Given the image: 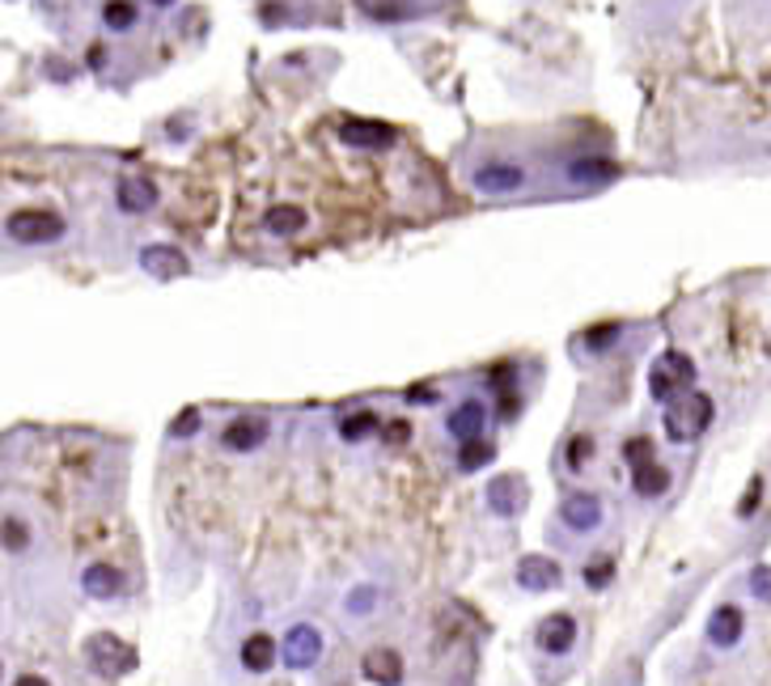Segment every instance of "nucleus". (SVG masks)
Here are the masks:
<instances>
[{
    "mask_svg": "<svg viewBox=\"0 0 771 686\" xmlns=\"http://www.w3.org/2000/svg\"><path fill=\"white\" fill-rule=\"evenodd\" d=\"M496 458V449L488 445L484 437H475V440H463L458 445V467L463 470H479V467H488Z\"/></svg>",
    "mask_w": 771,
    "mask_h": 686,
    "instance_id": "24",
    "label": "nucleus"
},
{
    "mask_svg": "<svg viewBox=\"0 0 771 686\" xmlns=\"http://www.w3.org/2000/svg\"><path fill=\"white\" fill-rule=\"evenodd\" d=\"M534 644H539L547 657H568V653H573V644H577V619H573V614H564V610L547 614V619L534 628Z\"/></svg>",
    "mask_w": 771,
    "mask_h": 686,
    "instance_id": "6",
    "label": "nucleus"
},
{
    "mask_svg": "<svg viewBox=\"0 0 771 686\" xmlns=\"http://www.w3.org/2000/svg\"><path fill=\"white\" fill-rule=\"evenodd\" d=\"M560 518L568 530H577V534H594L598 525H602V500L594 492H577L564 500V509H560Z\"/></svg>",
    "mask_w": 771,
    "mask_h": 686,
    "instance_id": "11",
    "label": "nucleus"
},
{
    "mask_svg": "<svg viewBox=\"0 0 771 686\" xmlns=\"http://www.w3.org/2000/svg\"><path fill=\"white\" fill-rule=\"evenodd\" d=\"M89 64L102 68V64H107V47H89Z\"/></svg>",
    "mask_w": 771,
    "mask_h": 686,
    "instance_id": "37",
    "label": "nucleus"
},
{
    "mask_svg": "<svg viewBox=\"0 0 771 686\" xmlns=\"http://www.w3.org/2000/svg\"><path fill=\"white\" fill-rule=\"evenodd\" d=\"M360 674L373 686H403V657L394 649H369L360 657Z\"/></svg>",
    "mask_w": 771,
    "mask_h": 686,
    "instance_id": "12",
    "label": "nucleus"
},
{
    "mask_svg": "<svg viewBox=\"0 0 771 686\" xmlns=\"http://www.w3.org/2000/svg\"><path fill=\"white\" fill-rule=\"evenodd\" d=\"M339 140L352 144V149H390L394 144V128L369 123V119H344L339 123Z\"/></svg>",
    "mask_w": 771,
    "mask_h": 686,
    "instance_id": "14",
    "label": "nucleus"
},
{
    "mask_svg": "<svg viewBox=\"0 0 771 686\" xmlns=\"http://www.w3.org/2000/svg\"><path fill=\"white\" fill-rule=\"evenodd\" d=\"M373 606H378V589H369V585H357L348 594V614H369Z\"/></svg>",
    "mask_w": 771,
    "mask_h": 686,
    "instance_id": "28",
    "label": "nucleus"
},
{
    "mask_svg": "<svg viewBox=\"0 0 771 686\" xmlns=\"http://www.w3.org/2000/svg\"><path fill=\"white\" fill-rule=\"evenodd\" d=\"M470 183H475V192H484V195H513V192H522L525 170L513 162H488L470 174Z\"/></svg>",
    "mask_w": 771,
    "mask_h": 686,
    "instance_id": "8",
    "label": "nucleus"
},
{
    "mask_svg": "<svg viewBox=\"0 0 771 686\" xmlns=\"http://www.w3.org/2000/svg\"><path fill=\"white\" fill-rule=\"evenodd\" d=\"M153 4H174V0H153Z\"/></svg>",
    "mask_w": 771,
    "mask_h": 686,
    "instance_id": "38",
    "label": "nucleus"
},
{
    "mask_svg": "<svg viewBox=\"0 0 771 686\" xmlns=\"http://www.w3.org/2000/svg\"><path fill=\"white\" fill-rule=\"evenodd\" d=\"M85 661H89V669L94 674H102V678H123V674H132L137 669V649L132 644H123L119 635L110 632H98L85 640Z\"/></svg>",
    "mask_w": 771,
    "mask_h": 686,
    "instance_id": "3",
    "label": "nucleus"
},
{
    "mask_svg": "<svg viewBox=\"0 0 771 686\" xmlns=\"http://www.w3.org/2000/svg\"><path fill=\"white\" fill-rule=\"evenodd\" d=\"M26 543H30L26 525L18 522V518H4V547H9V551H22Z\"/></svg>",
    "mask_w": 771,
    "mask_h": 686,
    "instance_id": "30",
    "label": "nucleus"
},
{
    "mask_svg": "<svg viewBox=\"0 0 771 686\" xmlns=\"http://www.w3.org/2000/svg\"><path fill=\"white\" fill-rule=\"evenodd\" d=\"M695 390V360L687 352H661L653 360V369H649V394L658 399V403H674L678 394H687Z\"/></svg>",
    "mask_w": 771,
    "mask_h": 686,
    "instance_id": "2",
    "label": "nucleus"
},
{
    "mask_svg": "<svg viewBox=\"0 0 771 686\" xmlns=\"http://www.w3.org/2000/svg\"><path fill=\"white\" fill-rule=\"evenodd\" d=\"M305 225H310V213L302 204H272L263 213V229L272 238H297V233H305Z\"/></svg>",
    "mask_w": 771,
    "mask_h": 686,
    "instance_id": "17",
    "label": "nucleus"
},
{
    "mask_svg": "<svg viewBox=\"0 0 771 686\" xmlns=\"http://www.w3.org/2000/svg\"><path fill=\"white\" fill-rule=\"evenodd\" d=\"M280 657V644H275L268 632H254L242 640V649H238V661H242V669L247 674H268Z\"/></svg>",
    "mask_w": 771,
    "mask_h": 686,
    "instance_id": "16",
    "label": "nucleus"
},
{
    "mask_svg": "<svg viewBox=\"0 0 771 686\" xmlns=\"http://www.w3.org/2000/svg\"><path fill=\"white\" fill-rule=\"evenodd\" d=\"M140 268H144L149 275H158V280H174V275L192 272L187 254L174 250V247H144L140 250Z\"/></svg>",
    "mask_w": 771,
    "mask_h": 686,
    "instance_id": "15",
    "label": "nucleus"
},
{
    "mask_svg": "<svg viewBox=\"0 0 771 686\" xmlns=\"http://www.w3.org/2000/svg\"><path fill=\"white\" fill-rule=\"evenodd\" d=\"M619 170L606 162V157H580V162L568 165V178L573 183H585V187H598V183H610Z\"/></svg>",
    "mask_w": 771,
    "mask_h": 686,
    "instance_id": "22",
    "label": "nucleus"
},
{
    "mask_svg": "<svg viewBox=\"0 0 771 686\" xmlns=\"http://www.w3.org/2000/svg\"><path fill=\"white\" fill-rule=\"evenodd\" d=\"M580 577H585V585H589L594 594H602L606 585L615 580V559H610V555H594V559L585 564V573H580Z\"/></svg>",
    "mask_w": 771,
    "mask_h": 686,
    "instance_id": "26",
    "label": "nucleus"
},
{
    "mask_svg": "<svg viewBox=\"0 0 771 686\" xmlns=\"http://www.w3.org/2000/svg\"><path fill=\"white\" fill-rule=\"evenodd\" d=\"M560 580H564V573H560V564L551 555H525L522 564H518V585H522L525 594H547Z\"/></svg>",
    "mask_w": 771,
    "mask_h": 686,
    "instance_id": "10",
    "label": "nucleus"
},
{
    "mask_svg": "<svg viewBox=\"0 0 771 686\" xmlns=\"http://www.w3.org/2000/svg\"><path fill=\"white\" fill-rule=\"evenodd\" d=\"M484 424H488V407H484L479 399H467V403H458V407L449 412V420H445V433L463 445V440L484 437Z\"/></svg>",
    "mask_w": 771,
    "mask_h": 686,
    "instance_id": "13",
    "label": "nucleus"
},
{
    "mask_svg": "<svg viewBox=\"0 0 771 686\" xmlns=\"http://www.w3.org/2000/svg\"><path fill=\"white\" fill-rule=\"evenodd\" d=\"M82 589L89 598H98V602H110V598L123 594V573L110 568V564H89L82 573Z\"/></svg>",
    "mask_w": 771,
    "mask_h": 686,
    "instance_id": "18",
    "label": "nucleus"
},
{
    "mask_svg": "<svg viewBox=\"0 0 771 686\" xmlns=\"http://www.w3.org/2000/svg\"><path fill=\"white\" fill-rule=\"evenodd\" d=\"M704 635H708V644L713 649H734L738 640L746 635V614H742V606H716L713 614H708V628H704Z\"/></svg>",
    "mask_w": 771,
    "mask_h": 686,
    "instance_id": "9",
    "label": "nucleus"
},
{
    "mask_svg": "<svg viewBox=\"0 0 771 686\" xmlns=\"http://www.w3.org/2000/svg\"><path fill=\"white\" fill-rule=\"evenodd\" d=\"M13 686H52V683H47V678H39V674H22Z\"/></svg>",
    "mask_w": 771,
    "mask_h": 686,
    "instance_id": "36",
    "label": "nucleus"
},
{
    "mask_svg": "<svg viewBox=\"0 0 771 686\" xmlns=\"http://www.w3.org/2000/svg\"><path fill=\"white\" fill-rule=\"evenodd\" d=\"M589 449H594V445H589V437H577V440H573V445H568V467H573V470L585 467V458H589Z\"/></svg>",
    "mask_w": 771,
    "mask_h": 686,
    "instance_id": "33",
    "label": "nucleus"
},
{
    "mask_svg": "<svg viewBox=\"0 0 771 686\" xmlns=\"http://www.w3.org/2000/svg\"><path fill=\"white\" fill-rule=\"evenodd\" d=\"M623 454H628V462H632V467H640V462H649V458H653V440L632 437L628 445H623Z\"/></svg>",
    "mask_w": 771,
    "mask_h": 686,
    "instance_id": "32",
    "label": "nucleus"
},
{
    "mask_svg": "<svg viewBox=\"0 0 771 686\" xmlns=\"http://www.w3.org/2000/svg\"><path fill=\"white\" fill-rule=\"evenodd\" d=\"M137 18H140V9L132 0H107V4H102V22H107L110 30H132Z\"/></svg>",
    "mask_w": 771,
    "mask_h": 686,
    "instance_id": "25",
    "label": "nucleus"
},
{
    "mask_svg": "<svg viewBox=\"0 0 771 686\" xmlns=\"http://www.w3.org/2000/svg\"><path fill=\"white\" fill-rule=\"evenodd\" d=\"M713 420H716V403L704 394V390H687V394H678V399L665 403V412H661L665 437L674 440V445H691V440H699L708 428H713Z\"/></svg>",
    "mask_w": 771,
    "mask_h": 686,
    "instance_id": "1",
    "label": "nucleus"
},
{
    "mask_svg": "<svg viewBox=\"0 0 771 686\" xmlns=\"http://www.w3.org/2000/svg\"><path fill=\"white\" fill-rule=\"evenodd\" d=\"M759 492H763V483L754 479V483H750V492H746V500L738 504V513H742V518H750V513H754V504H759Z\"/></svg>",
    "mask_w": 771,
    "mask_h": 686,
    "instance_id": "34",
    "label": "nucleus"
},
{
    "mask_svg": "<svg viewBox=\"0 0 771 686\" xmlns=\"http://www.w3.org/2000/svg\"><path fill=\"white\" fill-rule=\"evenodd\" d=\"M632 488L640 500H658V496H665V488H670V470L661 467L658 458H649V462L632 467Z\"/></svg>",
    "mask_w": 771,
    "mask_h": 686,
    "instance_id": "21",
    "label": "nucleus"
},
{
    "mask_svg": "<svg viewBox=\"0 0 771 686\" xmlns=\"http://www.w3.org/2000/svg\"><path fill=\"white\" fill-rule=\"evenodd\" d=\"M9 238L13 242H26V247H43V242H59L64 238V220L43 208H26V213H13L9 217Z\"/></svg>",
    "mask_w": 771,
    "mask_h": 686,
    "instance_id": "5",
    "label": "nucleus"
},
{
    "mask_svg": "<svg viewBox=\"0 0 771 686\" xmlns=\"http://www.w3.org/2000/svg\"><path fill=\"white\" fill-rule=\"evenodd\" d=\"M199 424H204L199 407H187V412H183L178 420H174V424H170V437H192V433H199Z\"/></svg>",
    "mask_w": 771,
    "mask_h": 686,
    "instance_id": "29",
    "label": "nucleus"
},
{
    "mask_svg": "<svg viewBox=\"0 0 771 686\" xmlns=\"http://www.w3.org/2000/svg\"><path fill=\"white\" fill-rule=\"evenodd\" d=\"M615 339H619V327H615V323H606V327H594L589 335H585V344H589L594 352H602V348H610Z\"/></svg>",
    "mask_w": 771,
    "mask_h": 686,
    "instance_id": "31",
    "label": "nucleus"
},
{
    "mask_svg": "<svg viewBox=\"0 0 771 686\" xmlns=\"http://www.w3.org/2000/svg\"><path fill=\"white\" fill-rule=\"evenodd\" d=\"M488 500H492L496 513L513 518V513H522L525 504V483L518 475H500V479H492V488H488Z\"/></svg>",
    "mask_w": 771,
    "mask_h": 686,
    "instance_id": "19",
    "label": "nucleus"
},
{
    "mask_svg": "<svg viewBox=\"0 0 771 686\" xmlns=\"http://www.w3.org/2000/svg\"><path fill=\"white\" fill-rule=\"evenodd\" d=\"M268 433H272V424L263 415H234L225 424V433H220V445L234 449V454H254L268 440Z\"/></svg>",
    "mask_w": 771,
    "mask_h": 686,
    "instance_id": "7",
    "label": "nucleus"
},
{
    "mask_svg": "<svg viewBox=\"0 0 771 686\" xmlns=\"http://www.w3.org/2000/svg\"><path fill=\"white\" fill-rule=\"evenodd\" d=\"M119 208L132 213V217L158 208V187H153L149 178H123V183H119Z\"/></svg>",
    "mask_w": 771,
    "mask_h": 686,
    "instance_id": "20",
    "label": "nucleus"
},
{
    "mask_svg": "<svg viewBox=\"0 0 771 686\" xmlns=\"http://www.w3.org/2000/svg\"><path fill=\"white\" fill-rule=\"evenodd\" d=\"M408 437H412V428H408L403 420H394V424L386 428V440H390V445H399V440H408Z\"/></svg>",
    "mask_w": 771,
    "mask_h": 686,
    "instance_id": "35",
    "label": "nucleus"
},
{
    "mask_svg": "<svg viewBox=\"0 0 771 686\" xmlns=\"http://www.w3.org/2000/svg\"><path fill=\"white\" fill-rule=\"evenodd\" d=\"M746 589H750V598H759V602L771 606V564H759V568H750V580H746Z\"/></svg>",
    "mask_w": 771,
    "mask_h": 686,
    "instance_id": "27",
    "label": "nucleus"
},
{
    "mask_svg": "<svg viewBox=\"0 0 771 686\" xmlns=\"http://www.w3.org/2000/svg\"><path fill=\"white\" fill-rule=\"evenodd\" d=\"M318 657H323V632L314 623H293L280 640V661L302 674V669H314Z\"/></svg>",
    "mask_w": 771,
    "mask_h": 686,
    "instance_id": "4",
    "label": "nucleus"
},
{
    "mask_svg": "<svg viewBox=\"0 0 771 686\" xmlns=\"http://www.w3.org/2000/svg\"><path fill=\"white\" fill-rule=\"evenodd\" d=\"M382 428V420L373 412H352V415H344V424H339V437L348 440V445H357V440L365 437H373Z\"/></svg>",
    "mask_w": 771,
    "mask_h": 686,
    "instance_id": "23",
    "label": "nucleus"
}]
</instances>
